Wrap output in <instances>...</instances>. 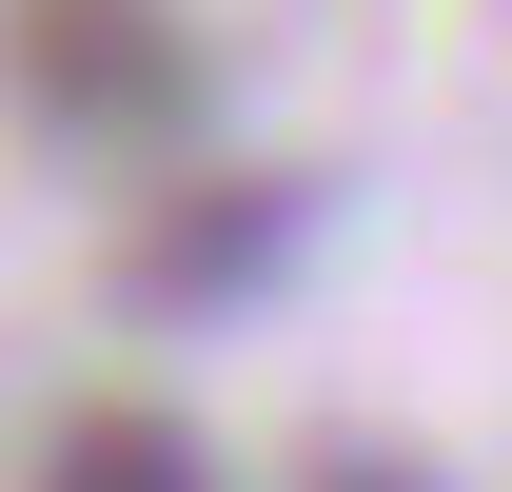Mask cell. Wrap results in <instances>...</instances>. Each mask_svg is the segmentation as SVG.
I'll list each match as a JSON object with an SVG mask.
<instances>
[{"instance_id":"2","label":"cell","mask_w":512,"mask_h":492,"mask_svg":"<svg viewBox=\"0 0 512 492\" xmlns=\"http://www.w3.org/2000/svg\"><path fill=\"white\" fill-rule=\"evenodd\" d=\"M40 492H217V453H197L158 394H79V414L40 433Z\"/></svg>"},{"instance_id":"3","label":"cell","mask_w":512,"mask_h":492,"mask_svg":"<svg viewBox=\"0 0 512 492\" xmlns=\"http://www.w3.org/2000/svg\"><path fill=\"white\" fill-rule=\"evenodd\" d=\"M355 492H394V473H355Z\"/></svg>"},{"instance_id":"1","label":"cell","mask_w":512,"mask_h":492,"mask_svg":"<svg viewBox=\"0 0 512 492\" xmlns=\"http://www.w3.org/2000/svg\"><path fill=\"white\" fill-rule=\"evenodd\" d=\"M20 79L60 138H178L197 119V40L158 0H20Z\"/></svg>"}]
</instances>
